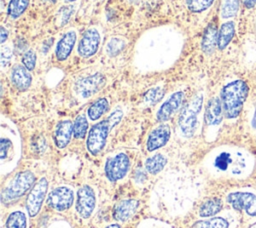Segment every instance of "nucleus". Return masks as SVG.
<instances>
[{"label": "nucleus", "instance_id": "obj_1", "mask_svg": "<svg viewBox=\"0 0 256 228\" xmlns=\"http://www.w3.org/2000/svg\"><path fill=\"white\" fill-rule=\"evenodd\" d=\"M123 110L120 107L115 108L107 118L94 124L87 135L86 148L93 156L98 155L105 147L110 131L122 120Z\"/></svg>", "mask_w": 256, "mask_h": 228}, {"label": "nucleus", "instance_id": "obj_2", "mask_svg": "<svg viewBox=\"0 0 256 228\" xmlns=\"http://www.w3.org/2000/svg\"><path fill=\"white\" fill-rule=\"evenodd\" d=\"M249 87L243 80H233L223 86L220 94L224 116L227 119L237 118L247 99Z\"/></svg>", "mask_w": 256, "mask_h": 228}, {"label": "nucleus", "instance_id": "obj_3", "mask_svg": "<svg viewBox=\"0 0 256 228\" xmlns=\"http://www.w3.org/2000/svg\"><path fill=\"white\" fill-rule=\"evenodd\" d=\"M213 166L219 172L230 171L234 175L249 173L252 167L251 157L240 150H221L214 159Z\"/></svg>", "mask_w": 256, "mask_h": 228}, {"label": "nucleus", "instance_id": "obj_4", "mask_svg": "<svg viewBox=\"0 0 256 228\" xmlns=\"http://www.w3.org/2000/svg\"><path fill=\"white\" fill-rule=\"evenodd\" d=\"M203 106V94L196 93L181 109L178 118V127L181 135L191 138L198 127V115Z\"/></svg>", "mask_w": 256, "mask_h": 228}, {"label": "nucleus", "instance_id": "obj_5", "mask_svg": "<svg viewBox=\"0 0 256 228\" xmlns=\"http://www.w3.org/2000/svg\"><path fill=\"white\" fill-rule=\"evenodd\" d=\"M35 183V175L33 172L21 171L14 176L9 184L1 192V202L10 204L21 198Z\"/></svg>", "mask_w": 256, "mask_h": 228}, {"label": "nucleus", "instance_id": "obj_6", "mask_svg": "<svg viewBox=\"0 0 256 228\" xmlns=\"http://www.w3.org/2000/svg\"><path fill=\"white\" fill-rule=\"evenodd\" d=\"M105 84L106 77L102 73L96 72L79 78L74 84V91L79 97L87 99L101 91Z\"/></svg>", "mask_w": 256, "mask_h": 228}, {"label": "nucleus", "instance_id": "obj_7", "mask_svg": "<svg viewBox=\"0 0 256 228\" xmlns=\"http://www.w3.org/2000/svg\"><path fill=\"white\" fill-rule=\"evenodd\" d=\"M47 190L48 181L44 177L37 180L34 183L33 187L30 189L29 194L26 198V209L31 217H35L39 213L46 197Z\"/></svg>", "mask_w": 256, "mask_h": 228}, {"label": "nucleus", "instance_id": "obj_8", "mask_svg": "<svg viewBox=\"0 0 256 228\" xmlns=\"http://www.w3.org/2000/svg\"><path fill=\"white\" fill-rule=\"evenodd\" d=\"M130 167L129 157L125 153H118L107 159L104 167L106 177L111 182H116L125 177Z\"/></svg>", "mask_w": 256, "mask_h": 228}, {"label": "nucleus", "instance_id": "obj_9", "mask_svg": "<svg viewBox=\"0 0 256 228\" xmlns=\"http://www.w3.org/2000/svg\"><path fill=\"white\" fill-rule=\"evenodd\" d=\"M234 210L244 211L247 215L256 217V195L251 192H232L226 197Z\"/></svg>", "mask_w": 256, "mask_h": 228}, {"label": "nucleus", "instance_id": "obj_10", "mask_svg": "<svg viewBox=\"0 0 256 228\" xmlns=\"http://www.w3.org/2000/svg\"><path fill=\"white\" fill-rule=\"evenodd\" d=\"M74 201L73 190L67 186H61L53 189L46 200V204L56 211L68 210Z\"/></svg>", "mask_w": 256, "mask_h": 228}, {"label": "nucleus", "instance_id": "obj_11", "mask_svg": "<svg viewBox=\"0 0 256 228\" xmlns=\"http://www.w3.org/2000/svg\"><path fill=\"white\" fill-rule=\"evenodd\" d=\"M100 33L95 28H89L84 31L77 46V53L82 58H90L94 56L100 46Z\"/></svg>", "mask_w": 256, "mask_h": 228}, {"label": "nucleus", "instance_id": "obj_12", "mask_svg": "<svg viewBox=\"0 0 256 228\" xmlns=\"http://www.w3.org/2000/svg\"><path fill=\"white\" fill-rule=\"evenodd\" d=\"M185 93L183 91H176L172 93L167 100H165L156 113V119L158 122H166L178 112L184 103Z\"/></svg>", "mask_w": 256, "mask_h": 228}, {"label": "nucleus", "instance_id": "obj_13", "mask_svg": "<svg viewBox=\"0 0 256 228\" xmlns=\"http://www.w3.org/2000/svg\"><path fill=\"white\" fill-rule=\"evenodd\" d=\"M96 205V196L94 190L88 186L84 185L77 191V201H76V210L78 215L83 218H89Z\"/></svg>", "mask_w": 256, "mask_h": 228}, {"label": "nucleus", "instance_id": "obj_14", "mask_svg": "<svg viewBox=\"0 0 256 228\" xmlns=\"http://www.w3.org/2000/svg\"><path fill=\"white\" fill-rule=\"evenodd\" d=\"M171 130L168 124L162 123L155 127L148 135L146 141V148L149 152L155 151L167 144L170 139Z\"/></svg>", "mask_w": 256, "mask_h": 228}, {"label": "nucleus", "instance_id": "obj_15", "mask_svg": "<svg viewBox=\"0 0 256 228\" xmlns=\"http://www.w3.org/2000/svg\"><path fill=\"white\" fill-rule=\"evenodd\" d=\"M77 34L74 29L66 31L58 40L55 47V57L58 61L63 62L69 58L75 46Z\"/></svg>", "mask_w": 256, "mask_h": 228}, {"label": "nucleus", "instance_id": "obj_16", "mask_svg": "<svg viewBox=\"0 0 256 228\" xmlns=\"http://www.w3.org/2000/svg\"><path fill=\"white\" fill-rule=\"evenodd\" d=\"M224 116L222 102L219 97H212L206 104L204 120L207 126H217Z\"/></svg>", "mask_w": 256, "mask_h": 228}, {"label": "nucleus", "instance_id": "obj_17", "mask_svg": "<svg viewBox=\"0 0 256 228\" xmlns=\"http://www.w3.org/2000/svg\"><path fill=\"white\" fill-rule=\"evenodd\" d=\"M73 134V123L71 120L58 122L54 131V143L59 149H64L70 143Z\"/></svg>", "mask_w": 256, "mask_h": 228}, {"label": "nucleus", "instance_id": "obj_18", "mask_svg": "<svg viewBox=\"0 0 256 228\" xmlns=\"http://www.w3.org/2000/svg\"><path fill=\"white\" fill-rule=\"evenodd\" d=\"M139 202L135 199H126L119 201L113 208V218L117 221H127L137 211Z\"/></svg>", "mask_w": 256, "mask_h": 228}, {"label": "nucleus", "instance_id": "obj_19", "mask_svg": "<svg viewBox=\"0 0 256 228\" xmlns=\"http://www.w3.org/2000/svg\"><path fill=\"white\" fill-rule=\"evenodd\" d=\"M11 82L13 86L19 91L27 90L32 83V76L30 71L26 69L23 65H15L11 70Z\"/></svg>", "mask_w": 256, "mask_h": 228}, {"label": "nucleus", "instance_id": "obj_20", "mask_svg": "<svg viewBox=\"0 0 256 228\" xmlns=\"http://www.w3.org/2000/svg\"><path fill=\"white\" fill-rule=\"evenodd\" d=\"M217 37H218V29L214 22H211L205 29L202 41L201 48L205 54L210 55L215 50L217 46Z\"/></svg>", "mask_w": 256, "mask_h": 228}, {"label": "nucleus", "instance_id": "obj_21", "mask_svg": "<svg viewBox=\"0 0 256 228\" xmlns=\"http://www.w3.org/2000/svg\"><path fill=\"white\" fill-rule=\"evenodd\" d=\"M235 34V24L233 21L228 20L222 23L218 30V37H217V47L220 50L225 49L231 40L233 39Z\"/></svg>", "mask_w": 256, "mask_h": 228}, {"label": "nucleus", "instance_id": "obj_22", "mask_svg": "<svg viewBox=\"0 0 256 228\" xmlns=\"http://www.w3.org/2000/svg\"><path fill=\"white\" fill-rule=\"evenodd\" d=\"M109 109V102L106 98H99L94 101L87 109V116L90 120L100 119Z\"/></svg>", "mask_w": 256, "mask_h": 228}, {"label": "nucleus", "instance_id": "obj_23", "mask_svg": "<svg viewBox=\"0 0 256 228\" xmlns=\"http://www.w3.org/2000/svg\"><path fill=\"white\" fill-rule=\"evenodd\" d=\"M222 200L217 197L209 198L202 203L199 208V215L201 217H212L219 213L222 209Z\"/></svg>", "mask_w": 256, "mask_h": 228}, {"label": "nucleus", "instance_id": "obj_24", "mask_svg": "<svg viewBox=\"0 0 256 228\" xmlns=\"http://www.w3.org/2000/svg\"><path fill=\"white\" fill-rule=\"evenodd\" d=\"M15 148H14V141L10 136H6L2 133L0 139V159L1 164L4 165L7 161L10 160L14 156Z\"/></svg>", "mask_w": 256, "mask_h": 228}, {"label": "nucleus", "instance_id": "obj_25", "mask_svg": "<svg viewBox=\"0 0 256 228\" xmlns=\"http://www.w3.org/2000/svg\"><path fill=\"white\" fill-rule=\"evenodd\" d=\"M166 164L167 158L163 154H155L146 160L145 168L150 174L155 175L161 172Z\"/></svg>", "mask_w": 256, "mask_h": 228}, {"label": "nucleus", "instance_id": "obj_26", "mask_svg": "<svg viewBox=\"0 0 256 228\" xmlns=\"http://www.w3.org/2000/svg\"><path fill=\"white\" fill-rule=\"evenodd\" d=\"M29 0H10L7 6V14L12 19L19 18L27 9Z\"/></svg>", "mask_w": 256, "mask_h": 228}, {"label": "nucleus", "instance_id": "obj_27", "mask_svg": "<svg viewBox=\"0 0 256 228\" xmlns=\"http://www.w3.org/2000/svg\"><path fill=\"white\" fill-rule=\"evenodd\" d=\"M240 0H221L220 15L223 19H230L236 16L239 10Z\"/></svg>", "mask_w": 256, "mask_h": 228}, {"label": "nucleus", "instance_id": "obj_28", "mask_svg": "<svg viewBox=\"0 0 256 228\" xmlns=\"http://www.w3.org/2000/svg\"><path fill=\"white\" fill-rule=\"evenodd\" d=\"M88 131V120L85 115H78L73 122V136L76 139H83L86 137Z\"/></svg>", "mask_w": 256, "mask_h": 228}, {"label": "nucleus", "instance_id": "obj_29", "mask_svg": "<svg viewBox=\"0 0 256 228\" xmlns=\"http://www.w3.org/2000/svg\"><path fill=\"white\" fill-rule=\"evenodd\" d=\"M192 228H229V223L222 217H213L208 220H200L192 225Z\"/></svg>", "mask_w": 256, "mask_h": 228}, {"label": "nucleus", "instance_id": "obj_30", "mask_svg": "<svg viewBox=\"0 0 256 228\" xmlns=\"http://www.w3.org/2000/svg\"><path fill=\"white\" fill-rule=\"evenodd\" d=\"M6 228H26V215L22 211H13L7 217Z\"/></svg>", "mask_w": 256, "mask_h": 228}, {"label": "nucleus", "instance_id": "obj_31", "mask_svg": "<svg viewBox=\"0 0 256 228\" xmlns=\"http://www.w3.org/2000/svg\"><path fill=\"white\" fill-rule=\"evenodd\" d=\"M214 0H186L187 8L193 13H201L207 10Z\"/></svg>", "mask_w": 256, "mask_h": 228}, {"label": "nucleus", "instance_id": "obj_32", "mask_svg": "<svg viewBox=\"0 0 256 228\" xmlns=\"http://www.w3.org/2000/svg\"><path fill=\"white\" fill-rule=\"evenodd\" d=\"M72 14H73V6H70V5L62 6L59 9L58 13L56 14V24L59 27L66 25L70 20Z\"/></svg>", "mask_w": 256, "mask_h": 228}, {"label": "nucleus", "instance_id": "obj_33", "mask_svg": "<svg viewBox=\"0 0 256 228\" xmlns=\"http://www.w3.org/2000/svg\"><path fill=\"white\" fill-rule=\"evenodd\" d=\"M164 95V90L161 87H155L148 90L144 95V102L148 105L156 104Z\"/></svg>", "mask_w": 256, "mask_h": 228}, {"label": "nucleus", "instance_id": "obj_34", "mask_svg": "<svg viewBox=\"0 0 256 228\" xmlns=\"http://www.w3.org/2000/svg\"><path fill=\"white\" fill-rule=\"evenodd\" d=\"M36 59H37V56L35 51L32 49H28L27 51L24 52L22 56V65L29 71H32L35 68Z\"/></svg>", "mask_w": 256, "mask_h": 228}, {"label": "nucleus", "instance_id": "obj_35", "mask_svg": "<svg viewBox=\"0 0 256 228\" xmlns=\"http://www.w3.org/2000/svg\"><path fill=\"white\" fill-rule=\"evenodd\" d=\"M125 43L123 42V40L118 39V38H113L111 39L108 44H107V52L109 55H115L119 52H121V50L124 48Z\"/></svg>", "mask_w": 256, "mask_h": 228}, {"label": "nucleus", "instance_id": "obj_36", "mask_svg": "<svg viewBox=\"0 0 256 228\" xmlns=\"http://www.w3.org/2000/svg\"><path fill=\"white\" fill-rule=\"evenodd\" d=\"M12 58V47L10 45H4L1 48V53H0V60H1V66L4 68L7 66Z\"/></svg>", "mask_w": 256, "mask_h": 228}, {"label": "nucleus", "instance_id": "obj_37", "mask_svg": "<svg viewBox=\"0 0 256 228\" xmlns=\"http://www.w3.org/2000/svg\"><path fill=\"white\" fill-rule=\"evenodd\" d=\"M8 38V31L5 29L4 26H1L0 28V43L4 44V42L7 40Z\"/></svg>", "mask_w": 256, "mask_h": 228}, {"label": "nucleus", "instance_id": "obj_38", "mask_svg": "<svg viewBox=\"0 0 256 228\" xmlns=\"http://www.w3.org/2000/svg\"><path fill=\"white\" fill-rule=\"evenodd\" d=\"M16 47L21 49L22 51L26 50L27 49V42L25 41V39H18L17 43H16Z\"/></svg>", "mask_w": 256, "mask_h": 228}, {"label": "nucleus", "instance_id": "obj_39", "mask_svg": "<svg viewBox=\"0 0 256 228\" xmlns=\"http://www.w3.org/2000/svg\"><path fill=\"white\" fill-rule=\"evenodd\" d=\"M242 3L247 9H250L256 5V0H242Z\"/></svg>", "mask_w": 256, "mask_h": 228}, {"label": "nucleus", "instance_id": "obj_40", "mask_svg": "<svg viewBox=\"0 0 256 228\" xmlns=\"http://www.w3.org/2000/svg\"><path fill=\"white\" fill-rule=\"evenodd\" d=\"M252 126L254 128H256V110H255V113H254V116H253V119H252Z\"/></svg>", "mask_w": 256, "mask_h": 228}, {"label": "nucleus", "instance_id": "obj_41", "mask_svg": "<svg viewBox=\"0 0 256 228\" xmlns=\"http://www.w3.org/2000/svg\"><path fill=\"white\" fill-rule=\"evenodd\" d=\"M106 228H121V227L118 224H111V225L107 226Z\"/></svg>", "mask_w": 256, "mask_h": 228}, {"label": "nucleus", "instance_id": "obj_42", "mask_svg": "<svg viewBox=\"0 0 256 228\" xmlns=\"http://www.w3.org/2000/svg\"><path fill=\"white\" fill-rule=\"evenodd\" d=\"M42 2H46V3H51V4H54L57 2V0H41Z\"/></svg>", "mask_w": 256, "mask_h": 228}, {"label": "nucleus", "instance_id": "obj_43", "mask_svg": "<svg viewBox=\"0 0 256 228\" xmlns=\"http://www.w3.org/2000/svg\"><path fill=\"white\" fill-rule=\"evenodd\" d=\"M66 2H69V3H72V2H75V1H77V0H65Z\"/></svg>", "mask_w": 256, "mask_h": 228}, {"label": "nucleus", "instance_id": "obj_44", "mask_svg": "<svg viewBox=\"0 0 256 228\" xmlns=\"http://www.w3.org/2000/svg\"><path fill=\"white\" fill-rule=\"evenodd\" d=\"M251 228H256V223H254V224L251 226Z\"/></svg>", "mask_w": 256, "mask_h": 228}]
</instances>
